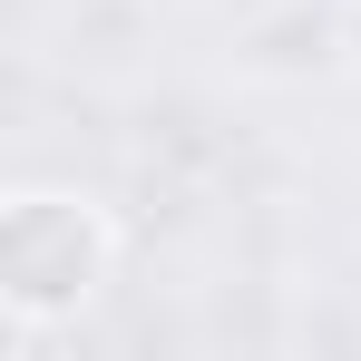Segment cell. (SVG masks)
Instances as JSON below:
<instances>
[{
  "mask_svg": "<svg viewBox=\"0 0 361 361\" xmlns=\"http://www.w3.org/2000/svg\"><path fill=\"white\" fill-rule=\"evenodd\" d=\"M118 264V235L88 195H59V185H20L0 205V312H10V352L30 332L68 322L78 302H98Z\"/></svg>",
  "mask_w": 361,
  "mask_h": 361,
  "instance_id": "cell-1",
  "label": "cell"
}]
</instances>
